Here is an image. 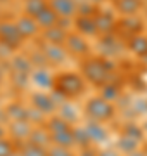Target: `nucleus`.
<instances>
[{"label": "nucleus", "mask_w": 147, "mask_h": 156, "mask_svg": "<svg viewBox=\"0 0 147 156\" xmlns=\"http://www.w3.org/2000/svg\"><path fill=\"white\" fill-rule=\"evenodd\" d=\"M54 89L61 90L68 99H71V97H76V95L83 94V90H85V80H83V76L80 73H74V71L61 73L56 78V87Z\"/></svg>", "instance_id": "1"}, {"label": "nucleus", "mask_w": 147, "mask_h": 156, "mask_svg": "<svg viewBox=\"0 0 147 156\" xmlns=\"http://www.w3.org/2000/svg\"><path fill=\"white\" fill-rule=\"evenodd\" d=\"M81 73L83 76L92 82L95 85H104L109 82V76L113 73L108 69L104 59H87L83 64H81Z\"/></svg>", "instance_id": "2"}, {"label": "nucleus", "mask_w": 147, "mask_h": 156, "mask_svg": "<svg viewBox=\"0 0 147 156\" xmlns=\"http://www.w3.org/2000/svg\"><path fill=\"white\" fill-rule=\"evenodd\" d=\"M85 113L88 118L97 120V122H106L114 116V106L109 101L102 99V97H92L85 106Z\"/></svg>", "instance_id": "3"}, {"label": "nucleus", "mask_w": 147, "mask_h": 156, "mask_svg": "<svg viewBox=\"0 0 147 156\" xmlns=\"http://www.w3.org/2000/svg\"><path fill=\"white\" fill-rule=\"evenodd\" d=\"M0 40H2V42H5L7 45H11L12 49H17L19 45L23 44L24 37L19 33L16 23L0 19Z\"/></svg>", "instance_id": "4"}, {"label": "nucleus", "mask_w": 147, "mask_h": 156, "mask_svg": "<svg viewBox=\"0 0 147 156\" xmlns=\"http://www.w3.org/2000/svg\"><path fill=\"white\" fill-rule=\"evenodd\" d=\"M40 49L43 50L47 61L50 62L52 66H57V64H62L66 61V56H68V50L64 45L59 44H50V42H43Z\"/></svg>", "instance_id": "5"}, {"label": "nucleus", "mask_w": 147, "mask_h": 156, "mask_svg": "<svg viewBox=\"0 0 147 156\" xmlns=\"http://www.w3.org/2000/svg\"><path fill=\"white\" fill-rule=\"evenodd\" d=\"M14 23H16L19 33L24 37V40H26V38H33V37H36V33H38L40 26H38V23H36V19H35L33 16L23 14V16L17 17Z\"/></svg>", "instance_id": "6"}, {"label": "nucleus", "mask_w": 147, "mask_h": 156, "mask_svg": "<svg viewBox=\"0 0 147 156\" xmlns=\"http://www.w3.org/2000/svg\"><path fill=\"white\" fill-rule=\"evenodd\" d=\"M64 47L73 56H85L87 52H88V44L83 38V35H80V33H69Z\"/></svg>", "instance_id": "7"}, {"label": "nucleus", "mask_w": 147, "mask_h": 156, "mask_svg": "<svg viewBox=\"0 0 147 156\" xmlns=\"http://www.w3.org/2000/svg\"><path fill=\"white\" fill-rule=\"evenodd\" d=\"M31 80L40 89H54L56 87V78L49 68H35L31 71Z\"/></svg>", "instance_id": "8"}, {"label": "nucleus", "mask_w": 147, "mask_h": 156, "mask_svg": "<svg viewBox=\"0 0 147 156\" xmlns=\"http://www.w3.org/2000/svg\"><path fill=\"white\" fill-rule=\"evenodd\" d=\"M49 5L59 17H73L78 12V4L74 0H49Z\"/></svg>", "instance_id": "9"}, {"label": "nucleus", "mask_w": 147, "mask_h": 156, "mask_svg": "<svg viewBox=\"0 0 147 156\" xmlns=\"http://www.w3.org/2000/svg\"><path fill=\"white\" fill-rule=\"evenodd\" d=\"M74 28L78 30L80 35L83 37H94V35H99V30H97L95 24V17L94 16H78L74 19Z\"/></svg>", "instance_id": "10"}, {"label": "nucleus", "mask_w": 147, "mask_h": 156, "mask_svg": "<svg viewBox=\"0 0 147 156\" xmlns=\"http://www.w3.org/2000/svg\"><path fill=\"white\" fill-rule=\"evenodd\" d=\"M31 102H33V106L38 108L43 115H52V113L59 108L56 102H54L52 95L43 94V92H36V94L31 95Z\"/></svg>", "instance_id": "11"}, {"label": "nucleus", "mask_w": 147, "mask_h": 156, "mask_svg": "<svg viewBox=\"0 0 147 156\" xmlns=\"http://www.w3.org/2000/svg\"><path fill=\"white\" fill-rule=\"evenodd\" d=\"M9 68L12 71H21V73H29L35 69L33 62L28 56H23V54H14V56L9 59Z\"/></svg>", "instance_id": "12"}, {"label": "nucleus", "mask_w": 147, "mask_h": 156, "mask_svg": "<svg viewBox=\"0 0 147 156\" xmlns=\"http://www.w3.org/2000/svg\"><path fill=\"white\" fill-rule=\"evenodd\" d=\"M31 125L28 120H17V122H11V135L16 140H26L29 139L31 134Z\"/></svg>", "instance_id": "13"}, {"label": "nucleus", "mask_w": 147, "mask_h": 156, "mask_svg": "<svg viewBox=\"0 0 147 156\" xmlns=\"http://www.w3.org/2000/svg\"><path fill=\"white\" fill-rule=\"evenodd\" d=\"M119 28L123 30L125 33H130L132 37L133 35H138L144 28V23H142L140 17H137L135 14L133 16H125L121 21H119Z\"/></svg>", "instance_id": "14"}, {"label": "nucleus", "mask_w": 147, "mask_h": 156, "mask_svg": "<svg viewBox=\"0 0 147 156\" xmlns=\"http://www.w3.org/2000/svg\"><path fill=\"white\" fill-rule=\"evenodd\" d=\"M95 24H97V30L101 35H108V33H113L114 26H116V21L114 17L108 12H97L95 16Z\"/></svg>", "instance_id": "15"}, {"label": "nucleus", "mask_w": 147, "mask_h": 156, "mask_svg": "<svg viewBox=\"0 0 147 156\" xmlns=\"http://www.w3.org/2000/svg\"><path fill=\"white\" fill-rule=\"evenodd\" d=\"M69 31L62 30L61 26H52V28H47L43 30V40L45 42H50V44H59V45H64L66 44V38H68Z\"/></svg>", "instance_id": "16"}, {"label": "nucleus", "mask_w": 147, "mask_h": 156, "mask_svg": "<svg viewBox=\"0 0 147 156\" xmlns=\"http://www.w3.org/2000/svg\"><path fill=\"white\" fill-rule=\"evenodd\" d=\"M35 19H36V23H38L40 28L47 30V28H52V26H56L57 21H59V16H57V12L54 11L50 5H49L45 11L40 12V14L35 17Z\"/></svg>", "instance_id": "17"}, {"label": "nucleus", "mask_w": 147, "mask_h": 156, "mask_svg": "<svg viewBox=\"0 0 147 156\" xmlns=\"http://www.w3.org/2000/svg\"><path fill=\"white\" fill-rule=\"evenodd\" d=\"M85 128L88 130V135H90V139L94 142H104V140L108 139V130L102 127L97 120H92L90 118Z\"/></svg>", "instance_id": "18"}, {"label": "nucleus", "mask_w": 147, "mask_h": 156, "mask_svg": "<svg viewBox=\"0 0 147 156\" xmlns=\"http://www.w3.org/2000/svg\"><path fill=\"white\" fill-rule=\"evenodd\" d=\"M142 0H118L116 2V11L123 16H133L140 11Z\"/></svg>", "instance_id": "19"}, {"label": "nucleus", "mask_w": 147, "mask_h": 156, "mask_svg": "<svg viewBox=\"0 0 147 156\" xmlns=\"http://www.w3.org/2000/svg\"><path fill=\"white\" fill-rule=\"evenodd\" d=\"M5 115L11 122L28 120V108H24L21 102H11V104L5 108Z\"/></svg>", "instance_id": "20"}, {"label": "nucleus", "mask_w": 147, "mask_h": 156, "mask_svg": "<svg viewBox=\"0 0 147 156\" xmlns=\"http://www.w3.org/2000/svg\"><path fill=\"white\" fill-rule=\"evenodd\" d=\"M128 49L133 52V54H137V56L144 57L147 54V37H144V35H133L130 38V42H128Z\"/></svg>", "instance_id": "21"}, {"label": "nucleus", "mask_w": 147, "mask_h": 156, "mask_svg": "<svg viewBox=\"0 0 147 156\" xmlns=\"http://www.w3.org/2000/svg\"><path fill=\"white\" fill-rule=\"evenodd\" d=\"M50 140L56 146H62V147H71V146L76 144V142H74L73 130H66V132H52Z\"/></svg>", "instance_id": "22"}, {"label": "nucleus", "mask_w": 147, "mask_h": 156, "mask_svg": "<svg viewBox=\"0 0 147 156\" xmlns=\"http://www.w3.org/2000/svg\"><path fill=\"white\" fill-rule=\"evenodd\" d=\"M47 7H49L47 0H24V14H28V16L36 17Z\"/></svg>", "instance_id": "23"}, {"label": "nucleus", "mask_w": 147, "mask_h": 156, "mask_svg": "<svg viewBox=\"0 0 147 156\" xmlns=\"http://www.w3.org/2000/svg\"><path fill=\"white\" fill-rule=\"evenodd\" d=\"M28 140L33 142V144H38V146L49 144V142H52L50 140V130H49V128H33Z\"/></svg>", "instance_id": "24"}, {"label": "nucleus", "mask_w": 147, "mask_h": 156, "mask_svg": "<svg viewBox=\"0 0 147 156\" xmlns=\"http://www.w3.org/2000/svg\"><path fill=\"white\" fill-rule=\"evenodd\" d=\"M69 125H71V123L66 122L61 115H59V116H52L50 120L47 122V128L50 130V134L52 132H66V130H71Z\"/></svg>", "instance_id": "25"}, {"label": "nucleus", "mask_w": 147, "mask_h": 156, "mask_svg": "<svg viewBox=\"0 0 147 156\" xmlns=\"http://www.w3.org/2000/svg\"><path fill=\"white\" fill-rule=\"evenodd\" d=\"M59 115L69 123H74L76 120H78V111H76V108H74L69 101H66L64 104L59 106Z\"/></svg>", "instance_id": "26"}, {"label": "nucleus", "mask_w": 147, "mask_h": 156, "mask_svg": "<svg viewBox=\"0 0 147 156\" xmlns=\"http://www.w3.org/2000/svg\"><path fill=\"white\" fill-rule=\"evenodd\" d=\"M101 97L102 99L109 101V102H113V101H116L119 97V87L118 85L111 83V82H108V83L102 85V90H101Z\"/></svg>", "instance_id": "27"}, {"label": "nucleus", "mask_w": 147, "mask_h": 156, "mask_svg": "<svg viewBox=\"0 0 147 156\" xmlns=\"http://www.w3.org/2000/svg\"><path fill=\"white\" fill-rule=\"evenodd\" d=\"M73 135H74V142L80 146H83V147H88V144L92 142L90 135H88V130L85 127L83 128H73Z\"/></svg>", "instance_id": "28"}, {"label": "nucleus", "mask_w": 147, "mask_h": 156, "mask_svg": "<svg viewBox=\"0 0 147 156\" xmlns=\"http://www.w3.org/2000/svg\"><path fill=\"white\" fill-rule=\"evenodd\" d=\"M24 156H47V151L43 149V146H38V144H33V142H26L21 151Z\"/></svg>", "instance_id": "29"}, {"label": "nucleus", "mask_w": 147, "mask_h": 156, "mask_svg": "<svg viewBox=\"0 0 147 156\" xmlns=\"http://www.w3.org/2000/svg\"><path fill=\"white\" fill-rule=\"evenodd\" d=\"M137 144H138V140H135V139H132V137H128V135H123L121 139H119V142H118V147L121 151H125V153H133V151L137 149Z\"/></svg>", "instance_id": "30"}, {"label": "nucleus", "mask_w": 147, "mask_h": 156, "mask_svg": "<svg viewBox=\"0 0 147 156\" xmlns=\"http://www.w3.org/2000/svg\"><path fill=\"white\" fill-rule=\"evenodd\" d=\"M28 76H29V73L12 71L11 80H12V83H14V87H16V89H24V87L28 85Z\"/></svg>", "instance_id": "31"}, {"label": "nucleus", "mask_w": 147, "mask_h": 156, "mask_svg": "<svg viewBox=\"0 0 147 156\" xmlns=\"http://www.w3.org/2000/svg\"><path fill=\"white\" fill-rule=\"evenodd\" d=\"M29 59H31V62H33L35 68H47L50 62L47 61L45 54H43V50L40 49V52H33L31 56H29Z\"/></svg>", "instance_id": "32"}, {"label": "nucleus", "mask_w": 147, "mask_h": 156, "mask_svg": "<svg viewBox=\"0 0 147 156\" xmlns=\"http://www.w3.org/2000/svg\"><path fill=\"white\" fill-rule=\"evenodd\" d=\"M125 135H128V137H132V139H135V140L140 142L142 137H144V132H142L137 125H126V127H125Z\"/></svg>", "instance_id": "33"}, {"label": "nucleus", "mask_w": 147, "mask_h": 156, "mask_svg": "<svg viewBox=\"0 0 147 156\" xmlns=\"http://www.w3.org/2000/svg\"><path fill=\"white\" fill-rule=\"evenodd\" d=\"M28 122H33V123H42L43 122V113L40 111L38 108H28Z\"/></svg>", "instance_id": "34"}, {"label": "nucleus", "mask_w": 147, "mask_h": 156, "mask_svg": "<svg viewBox=\"0 0 147 156\" xmlns=\"http://www.w3.org/2000/svg\"><path fill=\"white\" fill-rule=\"evenodd\" d=\"M47 156H73L68 151V147H62V146H52L50 149L47 151Z\"/></svg>", "instance_id": "35"}, {"label": "nucleus", "mask_w": 147, "mask_h": 156, "mask_svg": "<svg viewBox=\"0 0 147 156\" xmlns=\"http://www.w3.org/2000/svg\"><path fill=\"white\" fill-rule=\"evenodd\" d=\"M12 47L11 45H7L5 42H2V40H0V61H9V59H11L12 57Z\"/></svg>", "instance_id": "36"}, {"label": "nucleus", "mask_w": 147, "mask_h": 156, "mask_svg": "<svg viewBox=\"0 0 147 156\" xmlns=\"http://www.w3.org/2000/svg\"><path fill=\"white\" fill-rule=\"evenodd\" d=\"M78 12L80 16H95V7L90 5V4H80L78 5Z\"/></svg>", "instance_id": "37"}, {"label": "nucleus", "mask_w": 147, "mask_h": 156, "mask_svg": "<svg viewBox=\"0 0 147 156\" xmlns=\"http://www.w3.org/2000/svg\"><path fill=\"white\" fill-rule=\"evenodd\" d=\"M12 154V144L4 137L0 139V156H11Z\"/></svg>", "instance_id": "38"}, {"label": "nucleus", "mask_w": 147, "mask_h": 156, "mask_svg": "<svg viewBox=\"0 0 147 156\" xmlns=\"http://www.w3.org/2000/svg\"><path fill=\"white\" fill-rule=\"evenodd\" d=\"M57 26H61L62 30H66V31H68L69 26H71V17H59V21H57Z\"/></svg>", "instance_id": "39"}, {"label": "nucleus", "mask_w": 147, "mask_h": 156, "mask_svg": "<svg viewBox=\"0 0 147 156\" xmlns=\"http://www.w3.org/2000/svg\"><path fill=\"white\" fill-rule=\"evenodd\" d=\"M138 109L140 113H145L147 111V101H142V99H138V101H135L133 102V109Z\"/></svg>", "instance_id": "40"}, {"label": "nucleus", "mask_w": 147, "mask_h": 156, "mask_svg": "<svg viewBox=\"0 0 147 156\" xmlns=\"http://www.w3.org/2000/svg\"><path fill=\"white\" fill-rule=\"evenodd\" d=\"M80 156H99V154H97L94 149H90V147H85V149L81 151V154Z\"/></svg>", "instance_id": "41"}, {"label": "nucleus", "mask_w": 147, "mask_h": 156, "mask_svg": "<svg viewBox=\"0 0 147 156\" xmlns=\"http://www.w3.org/2000/svg\"><path fill=\"white\" fill-rule=\"evenodd\" d=\"M99 156H118L116 154V153H114V151H102V153H99Z\"/></svg>", "instance_id": "42"}, {"label": "nucleus", "mask_w": 147, "mask_h": 156, "mask_svg": "<svg viewBox=\"0 0 147 156\" xmlns=\"http://www.w3.org/2000/svg\"><path fill=\"white\" fill-rule=\"evenodd\" d=\"M4 75H5V73H4V69H2V64H0V80L4 78Z\"/></svg>", "instance_id": "43"}, {"label": "nucleus", "mask_w": 147, "mask_h": 156, "mask_svg": "<svg viewBox=\"0 0 147 156\" xmlns=\"http://www.w3.org/2000/svg\"><path fill=\"white\" fill-rule=\"evenodd\" d=\"M11 156H24V154H23V153H14V151H12Z\"/></svg>", "instance_id": "44"}, {"label": "nucleus", "mask_w": 147, "mask_h": 156, "mask_svg": "<svg viewBox=\"0 0 147 156\" xmlns=\"http://www.w3.org/2000/svg\"><path fill=\"white\" fill-rule=\"evenodd\" d=\"M4 137V128H2V125H0V139Z\"/></svg>", "instance_id": "45"}, {"label": "nucleus", "mask_w": 147, "mask_h": 156, "mask_svg": "<svg viewBox=\"0 0 147 156\" xmlns=\"http://www.w3.org/2000/svg\"><path fill=\"white\" fill-rule=\"evenodd\" d=\"M132 156H144V154H142V153H135V151H133V153H132Z\"/></svg>", "instance_id": "46"}, {"label": "nucleus", "mask_w": 147, "mask_h": 156, "mask_svg": "<svg viewBox=\"0 0 147 156\" xmlns=\"http://www.w3.org/2000/svg\"><path fill=\"white\" fill-rule=\"evenodd\" d=\"M144 61H145V62H147V54H145V56H144Z\"/></svg>", "instance_id": "47"}, {"label": "nucleus", "mask_w": 147, "mask_h": 156, "mask_svg": "<svg viewBox=\"0 0 147 156\" xmlns=\"http://www.w3.org/2000/svg\"><path fill=\"white\" fill-rule=\"evenodd\" d=\"M111 2H114V4H116V2H118V0H111Z\"/></svg>", "instance_id": "48"}, {"label": "nucleus", "mask_w": 147, "mask_h": 156, "mask_svg": "<svg viewBox=\"0 0 147 156\" xmlns=\"http://www.w3.org/2000/svg\"><path fill=\"white\" fill-rule=\"evenodd\" d=\"M0 16H2V7H0Z\"/></svg>", "instance_id": "49"}, {"label": "nucleus", "mask_w": 147, "mask_h": 156, "mask_svg": "<svg viewBox=\"0 0 147 156\" xmlns=\"http://www.w3.org/2000/svg\"><path fill=\"white\" fill-rule=\"evenodd\" d=\"M145 128H147V122H145Z\"/></svg>", "instance_id": "50"}]
</instances>
